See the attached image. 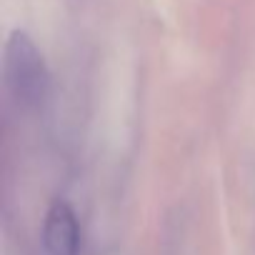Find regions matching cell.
Here are the masks:
<instances>
[{"label": "cell", "instance_id": "1", "mask_svg": "<svg viewBox=\"0 0 255 255\" xmlns=\"http://www.w3.org/2000/svg\"><path fill=\"white\" fill-rule=\"evenodd\" d=\"M5 83L18 103L33 108L48 95V65L25 30H13L5 40Z\"/></svg>", "mask_w": 255, "mask_h": 255}, {"label": "cell", "instance_id": "2", "mask_svg": "<svg viewBox=\"0 0 255 255\" xmlns=\"http://www.w3.org/2000/svg\"><path fill=\"white\" fill-rule=\"evenodd\" d=\"M43 245L48 255H78L80 228L70 203L55 200L48 208L43 223Z\"/></svg>", "mask_w": 255, "mask_h": 255}]
</instances>
